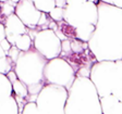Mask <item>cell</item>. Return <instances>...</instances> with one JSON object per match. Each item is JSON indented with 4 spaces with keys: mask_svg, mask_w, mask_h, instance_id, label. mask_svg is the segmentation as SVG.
<instances>
[{
    "mask_svg": "<svg viewBox=\"0 0 122 114\" xmlns=\"http://www.w3.org/2000/svg\"><path fill=\"white\" fill-rule=\"evenodd\" d=\"M0 1H1V2H5V1H7V0H0Z\"/></svg>",
    "mask_w": 122,
    "mask_h": 114,
    "instance_id": "cell-28",
    "label": "cell"
},
{
    "mask_svg": "<svg viewBox=\"0 0 122 114\" xmlns=\"http://www.w3.org/2000/svg\"><path fill=\"white\" fill-rule=\"evenodd\" d=\"M13 95V87L12 83L10 81L9 77L5 74L0 73V98L8 97Z\"/></svg>",
    "mask_w": 122,
    "mask_h": 114,
    "instance_id": "cell-14",
    "label": "cell"
},
{
    "mask_svg": "<svg viewBox=\"0 0 122 114\" xmlns=\"http://www.w3.org/2000/svg\"><path fill=\"white\" fill-rule=\"evenodd\" d=\"M15 7L16 3L11 1V0H7L5 2H1V10H0V22L3 23L5 19L12 13H15Z\"/></svg>",
    "mask_w": 122,
    "mask_h": 114,
    "instance_id": "cell-16",
    "label": "cell"
},
{
    "mask_svg": "<svg viewBox=\"0 0 122 114\" xmlns=\"http://www.w3.org/2000/svg\"><path fill=\"white\" fill-rule=\"evenodd\" d=\"M20 52H21L20 49L15 45H13L10 48L9 52H8V57H10L11 60H12L14 63H16V61H18V59H19V56H20Z\"/></svg>",
    "mask_w": 122,
    "mask_h": 114,
    "instance_id": "cell-20",
    "label": "cell"
},
{
    "mask_svg": "<svg viewBox=\"0 0 122 114\" xmlns=\"http://www.w3.org/2000/svg\"><path fill=\"white\" fill-rule=\"evenodd\" d=\"M0 10H1V1H0Z\"/></svg>",
    "mask_w": 122,
    "mask_h": 114,
    "instance_id": "cell-29",
    "label": "cell"
},
{
    "mask_svg": "<svg viewBox=\"0 0 122 114\" xmlns=\"http://www.w3.org/2000/svg\"><path fill=\"white\" fill-rule=\"evenodd\" d=\"M66 5V0H56V7L64 8Z\"/></svg>",
    "mask_w": 122,
    "mask_h": 114,
    "instance_id": "cell-24",
    "label": "cell"
},
{
    "mask_svg": "<svg viewBox=\"0 0 122 114\" xmlns=\"http://www.w3.org/2000/svg\"><path fill=\"white\" fill-rule=\"evenodd\" d=\"M87 0H66V5H77V3H83Z\"/></svg>",
    "mask_w": 122,
    "mask_h": 114,
    "instance_id": "cell-23",
    "label": "cell"
},
{
    "mask_svg": "<svg viewBox=\"0 0 122 114\" xmlns=\"http://www.w3.org/2000/svg\"><path fill=\"white\" fill-rule=\"evenodd\" d=\"M3 24L5 25V32H10L16 35H22L28 32V27L15 13H12L11 15L7 16L3 21Z\"/></svg>",
    "mask_w": 122,
    "mask_h": 114,
    "instance_id": "cell-10",
    "label": "cell"
},
{
    "mask_svg": "<svg viewBox=\"0 0 122 114\" xmlns=\"http://www.w3.org/2000/svg\"><path fill=\"white\" fill-rule=\"evenodd\" d=\"M0 113H20L18 102L13 95L0 98Z\"/></svg>",
    "mask_w": 122,
    "mask_h": 114,
    "instance_id": "cell-12",
    "label": "cell"
},
{
    "mask_svg": "<svg viewBox=\"0 0 122 114\" xmlns=\"http://www.w3.org/2000/svg\"><path fill=\"white\" fill-rule=\"evenodd\" d=\"M98 20L97 3L85 1L77 5H66L64 7V21L73 27L83 24L96 25Z\"/></svg>",
    "mask_w": 122,
    "mask_h": 114,
    "instance_id": "cell-7",
    "label": "cell"
},
{
    "mask_svg": "<svg viewBox=\"0 0 122 114\" xmlns=\"http://www.w3.org/2000/svg\"><path fill=\"white\" fill-rule=\"evenodd\" d=\"M5 36H7V34H5V25L0 22V41L5 39Z\"/></svg>",
    "mask_w": 122,
    "mask_h": 114,
    "instance_id": "cell-22",
    "label": "cell"
},
{
    "mask_svg": "<svg viewBox=\"0 0 122 114\" xmlns=\"http://www.w3.org/2000/svg\"><path fill=\"white\" fill-rule=\"evenodd\" d=\"M96 28L88 47L97 61L122 59V8L99 1Z\"/></svg>",
    "mask_w": 122,
    "mask_h": 114,
    "instance_id": "cell-1",
    "label": "cell"
},
{
    "mask_svg": "<svg viewBox=\"0 0 122 114\" xmlns=\"http://www.w3.org/2000/svg\"><path fill=\"white\" fill-rule=\"evenodd\" d=\"M5 57H7V53H5V51L2 49V47H1V45H0V60L1 59H3Z\"/></svg>",
    "mask_w": 122,
    "mask_h": 114,
    "instance_id": "cell-25",
    "label": "cell"
},
{
    "mask_svg": "<svg viewBox=\"0 0 122 114\" xmlns=\"http://www.w3.org/2000/svg\"><path fill=\"white\" fill-rule=\"evenodd\" d=\"M32 1H33V0H32Z\"/></svg>",
    "mask_w": 122,
    "mask_h": 114,
    "instance_id": "cell-30",
    "label": "cell"
},
{
    "mask_svg": "<svg viewBox=\"0 0 122 114\" xmlns=\"http://www.w3.org/2000/svg\"><path fill=\"white\" fill-rule=\"evenodd\" d=\"M68 91L64 113H102L100 97L91 77L76 76Z\"/></svg>",
    "mask_w": 122,
    "mask_h": 114,
    "instance_id": "cell-2",
    "label": "cell"
},
{
    "mask_svg": "<svg viewBox=\"0 0 122 114\" xmlns=\"http://www.w3.org/2000/svg\"><path fill=\"white\" fill-rule=\"evenodd\" d=\"M69 91L66 87L46 84L38 94L36 103L39 113H64Z\"/></svg>",
    "mask_w": 122,
    "mask_h": 114,
    "instance_id": "cell-5",
    "label": "cell"
},
{
    "mask_svg": "<svg viewBox=\"0 0 122 114\" xmlns=\"http://www.w3.org/2000/svg\"><path fill=\"white\" fill-rule=\"evenodd\" d=\"M33 2L38 10L46 13H49L56 7V0H34Z\"/></svg>",
    "mask_w": 122,
    "mask_h": 114,
    "instance_id": "cell-17",
    "label": "cell"
},
{
    "mask_svg": "<svg viewBox=\"0 0 122 114\" xmlns=\"http://www.w3.org/2000/svg\"><path fill=\"white\" fill-rule=\"evenodd\" d=\"M48 59L43 56L35 47L27 51H21L19 59L15 63L14 71L27 86L28 95H37L46 85L44 77V70Z\"/></svg>",
    "mask_w": 122,
    "mask_h": 114,
    "instance_id": "cell-3",
    "label": "cell"
},
{
    "mask_svg": "<svg viewBox=\"0 0 122 114\" xmlns=\"http://www.w3.org/2000/svg\"><path fill=\"white\" fill-rule=\"evenodd\" d=\"M33 39L28 35V33L19 35L16 40H15V46L20 49L21 51H27L33 47Z\"/></svg>",
    "mask_w": 122,
    "mask_h": 114,
    "instance_id": "cell-15",
    "label": "cell"
},
{
    "mask_svg": "<svg viewBox=\"0 0 122 114\" xmlns=\"http://www.w3.org/2000/svg\"><path fill=\"white\" fill-rule=\"evenodd\" d=\"M95 28H96V25H93V24H83V25L76 26L75 27V38H77L80 40L88 43L89 39H91L92 36H93V34H94Z\"/></svg>",
    "mask_w": 122,
    "mask_h": 114,
    "instance_id": "cell-13",
    "label": "cell"
},
{
    "mask_svg": "<svg viewBox=\"0 0 122 114\" xmlns=\"http://www.w3.org/2000/svg\"><path fill=\"white\" fill-rule=\"evenodd\" d=\"M34 47L48 60L60 57L61 39L51 28L41 29L34 38Z\"/></svg>",
    "mask_w": 122,
    "mask_h": 114,
    "instance_id": "cell-8",
    "label": "cell"
},
{
    "mask_svg": "<svg viewBox=\"0 0 122 114\" xmlns=\"http://www.w3.org/2000/svg\"><path fill=\"white\" fill-rule=\"evenodd\" d=\"M100 104H102V113L105 114L122 113V101L113 95L100 97Z\"/></svg>",
    "mask_w": 122,
    "mask_h": 114,
    "instance_id": "cell-11",
    "label": "cell"
},
{
    "mask_svg": "<svg viewBox=\"0 0 122 114\" xmlns=\"http://www.w3.org/2000/svg\"><path fill=\"white\" fill-rule=\"evenodd\" d=\"M15 14L28 28H36L41 19V11L35 7L32 0H20L15 7Z\"/></svg>",
    "mask_w": 122,
    "mask_h": 114,
    "instance_id": "cell-9",
    "label": "cell"
},
{
    "mask_svg": "<svg viewBox=\"0 0 122 114\" xmlns=\"http://www.w3.org/2000/svg\"><path fill=\"white\" fill-rule=\"evenodd\" d=\"M46 84H55L70 89L76 78V74L72 65L63 58H53L48 60L44 70Z\"/></svg>",
    "mask_w": 122,
    "mask_h": 114,
    "instance_id": "cell-6",
    "label": "cell"
},
{
    "mask_svg": "<svg viewBox=\"0 0 122 114\" xmlns=\"http://www.w3.org/2000/svg\"><path fill=\"white\" fill-rule=\"evenodd\" d=\"M11 1H13V2H15V3H18L20 0H11Z\"/></svg>",
    "mask_w": 122,
    "mask_h": 114,
    "instance_id": "cell-27",
    "label": "cell"
},
{
    "mask_svg": "<svg viewBox=\"0 0 122 114\" xmlns=\"http://www.w3.org/2000/svg\"><path fill=\"white\" fill-rule=\"evenodd\" d=\"M48 14L51 20L56 21V22H61L64 20V8L55 7L52 10H50Z\"/></svg>",
    "mask_w": 122,
    "mask_h": 114,
    "instance_id": "cell-18",
    "label": "cell"
},
{
    "mask_svg": "<svg viewBox=\"0 0 122 114\" xmlns=\"http://www.w3.org/2000/svg\"><path fill=\"white\" fill-rule=\"evenodd\" d=\"M0 45H1L2 49L5 51V53H7V56H8V52H9L10 48L12 47V45H11V43H9V40H8L7 38H5V39H2V40L0 41Z\"/></svg>",
    "mask_w": 122,
    "mask_h": 114,
    "instance_id": "cell-21",
    "label": "cell"
},
{
    "mask_svg": "<svg viewBox=\"0 0 122 114\" xmlns=\"http://www.w3.org/2000/svg\"><path fill=\"white\" fill-rule=\"evenodd\" d=\"M99 97L113 95L122 101V59L114 61H97L91 71Z\"/></svg>",
    "mask_w": 122,
    "mask_h": 114,
    "instance_id": "cell-4",
    "label": "cell"
},
{
    "mask_svg": "<svg viewBox=\"0 0 122 114\" xmlns=\"http://www.w3.org/2000/svg\"><path fill=\"white\" fill-rule=\"evenodd\" d=\"M87 1H92V2H95V3H98L99 0H87Z\"/></svg>",
    "mask_w": 122,
    "mask_h": 114,
    "instance_id": "cell-26",
    "label": "cell"
},
{
    "mask_svg": "<svg viewBox=\"0 0 122 114\" xmlns=\"http://www.w3.org/2000/svg\"><path fill=\"white\" fill-rule=\"evenodd\" d=\"M22 113L24 114H28V113H39V109L38 105L36 103V101H28L26 102V104L23 108Z\"/></svg>",
    "mask_w": 122,
    "mask_h": 114,
    "instance_id": "cell-19",
    "label": "cell"
}]
</instances>
